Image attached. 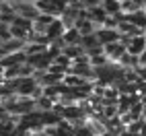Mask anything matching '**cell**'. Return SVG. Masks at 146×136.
<instances>
[{
    "label": "cell",
    "mask_w": 146,
    "mask_h": 136,
    "mask_svg": "<svg viewBox=\"0 0 146 136\" xmlns=\"http://www.w3.org/2000/svg\"><path fill=\"white\" fill-rule=\"evenodd\" d=\"M140 136H146V122H144V126H142V132H140Z\"/></svg>",
    "instance_id": "31"
},
{
    "label": "cell",
    "mask_w": 146,
    "mask_h": 136,
    "mask_svg": "<svg viewBox=\"0 0 146 136\" xmlns=\"http://www.w3.org/2000/svg\"><path fill=\"white\" fill-rule=\"evenodd\" d=\"M136 11H140L138 6H136L132 0H123L121 2V13H125V15H130V13H136Z\"/></svg>",
    "instance_id": "25"
},
{
    "label": "cell",
    "mask_w": 146,
    "mask_h": 136,
    "mask_svg": "<svg viewBox=\"0 0 146 136\" xmlns=\"http://www.w3.org/2000/svg\"><path fill=\"white\" fill-rule=\"evenodd\" d=\"M35 6L39 8L41 15H52V17H62V11L56 6L54 0H35Z\"/></svg>",
    "instance_id": "4"
},
{
    "label": "cell",
    "mask_w": 146,
    "mask_h": 136,
    "mask_svg": "<svg viewBox=\"0 0 146 136\" xmlns=\"http://www.w3.org/2000/svg\"><path fill=\"white\" fill-rule=\"evenodd\" d=\"M64 54H66V56H68V58H70V60L74 62L76 58L84 56V54H86V50H84L82 45H66V47H64Z\"/></svg>",
    "instance_id": "15"
},
{
    "label": "cell",
    "mask_w": 146,
    "mask_h": 136,
    "mask_svg": "<svg viewBox=\"0 0 146 136\" xmlns=\"http://www.w3.org/2000/svg\"><path fill=\"white\" fill-rule=\"evenodd\" d=\"M128 21L132 25H136V27H140V29H146V11L140 8V11H136V13H130Z\"/></svg>",
    "instance_id": "11"
},
{
    "label": "cell",
    "mask_w": 146,
    "mask_h": 136,
    "mask_svg": "<svg viewBox=\"0 0 146 136\" xmlns=\"http://www.w3.org/2000/svg\"><path fill=\"white\" fill-rule=\"evenodd\" d=\"M146 52V37L144 35H138V37H134L132 43L128 45V54H134V56H140Z\"/></svg>",
    "instance_id": "7"
},
{
    "label": "cell",
    "mask_w": 146,
    "mask_h": 136,
    "mask_svg": "<svg viewBox=\"0 0 146 136\" xmlns=\"http://www.w3.org/2000/svg\"><path fill=\"white\" fill-rule=\"evenodd\" d=\"M117 19H115V17H107L105 19V23H103V27H107V29H117Z\"/></svg>",
    "instance_id": "26"
},
{
    "label": "cell",
    "mask_w": 146,
    "mask_h": 136,
    "mask_svg": "<svg viewBox=\"0 0 146 136\" xmlns=\"http://www.w3.org/2000/svg\"><path fill=\"white\" fill-rule=\"evenodd\" d=\"M144 11H146V8H144Z\"/></svg>",
    "instance_id": "35"
},
{
    "label": "cell",
    "mask_w": 146,
    "mask_h": 136,
    "mask_svg": "<svg viewBox=\"0 0 146 136\" xmlns=\"http://www.w3.org/2000/svg\"><path fill=\"white\" fill-rule=\"evenodd\" d=\"M13 6H15V13H17V17H23V19H29V21H35L37 17H39L41 13H39V8L35 6V2H13Z\"/></svg>",
    "instance_id": "1"
},
{
    "label": "cell",
    "mask_w": 146,
    "mask_h": 136,
    "mask_svg": "<svg viewBox=\"0 0 146 136\" xmlns=\"http://www.w3.org/2000/svg\"><path fill=\"white\" fill-rule=\"evenodd\" d=\"M140 66H146V52L140 54Z\"/></svg>",
    "instance_id": "30"
},
{
    "label": "cell",
    "mask_w": 146,
    "mask_h": 136,
    "mask_svg": "<svg viewBox=\"0 0 146 136\" xmlns=\"http://www.w3.org/2000/svg\"><path fill=\"white\" fill-rule=\"evenodd\" d=\"M11 33H13V37H17V39H25V41H27V37L31 35V29H25V27L13 25V27H11Z\"/></svg>",
    "instance_id": "20"
},
{
    "label": "cell",
    "mask_w": 146,
    "mask_h": 136,
    "mask_svg": "<svg viewBox=\"0 0 146 136\" xmlns=\"http://www.w3.org/2000/svg\"><path fill=\"white\" fill-rule=\"evenodd\" d=\"M101 2L103 0H82V6L91 11V8H95V6H101Z\"/></svg>",
    "instance_id": "27"
},
{
    "label": "cell",
    "mask_w": 146,
    "mask_h": 136,
    "mask_svg": "<svg viewBox=\"0 0 146 136\" xmlns=\"http://www.w3.org/2000/svg\"><path fill=\"white\" fill-rule=\"evenodd\" d=\"M82 35H91V33H97V27L93 21H89V19H76V25H74Z\"/></svg>",
    "instance_id": "9"
},
{
    "label": "cell",
    "mask_w": 146,
    "mask_h": 136,
    "mask_svg": "<svg viewBox=\"0 0 146 136\" xmlns=\"http://www.w3.org/2000/svg\"><path fill=\"white\" fill-rule=\"evenodd\" d=\"M132 2L138 6V8H146V0H132Z\"/></svg>",
    "instance_id": "29"
},
{
    "label": "cell",
    "mask_w": 146,
    "mask_h": 136,
    "mask_svg": "<svg viewBox=\"0 0 146 136\" xmlns=\"http://www.w3.org/2000/svg\"><path fill=\"white\" fill-rule=\"evenodd\" d=\"M107 17H109V15L105 13L103 6H95V8H91V21H93L97 27H103V23H105Z\"/></svg>",
    "instance_id": "12"
},
{
    "label": "cell",
    "mask_w": 146,
    "mask_h": 136,
    "mask_svg": "<svg viewBox=\"0 0 146 136\" xmlns=\"http://www.w3.org/2000/svg\"><path fill=\"white\" fill-rule=\"evenodd\" d=\"M97 37H99V43L105 47V45H109V43H115V41H119V37L121 33L117 31V29H107V27H99L97 29Z\"/></svg>",
    "instance_id": "2"
},
{
    "label": "cell",
    "mask_w": 146,
    "mask_h": 136,
    "mask_svg": "<svg viewBox=\"0 0 146 136\" xmlns=\"http://www.w3.org/2000/svg\"><path fill=\"white\" fill-rule=\"evenodd\" d=\"M144 37H146V29H144Z\"/></svg>",
    "instance_id": "33"
},
{
    "label": "cell",
    "mask_w": 146,
    "mask_h": 136,
    "mask_svg": "<svg viewBox=\"0 0 146 136\" xmlns=\"http://www.w3.org/2000/svg\"><path fill=\"white\" fill-rule=\"evenodd\" d=\"M119 2H123V0H119Z\"/></svg>",
    "instance_id": "34"
},
{
    "label": "cell",
    "mask_w": 146,
    "mask_h": 136,
    "mask_svg": "<svg viewBox=\"0 0 146 136\" xmlns=\"http://www.w3.org/2000/svg\"><path fill=\"white\" fill-rule=\"evenodd\" d=\"M47 47H50V45H41V43H27L23 52H25L27 56H41V54H45V52H47Z\"/></svg>",
    "instance_id": "17"
},
{
    "label": "cell",
    "mask_w": 146,
    "mask_h": 136,
    "mask_svg": "<svg viewBox=\"0 0 146 136\" xmlns=\"http://www.w3.org/2000/svg\"><path fill=\"white\" fill-rule=\"evenodd\" d=\"M82 83H84L82 76H76V74H66L64 76V85L66 87H72V89H74V87H80Z\"/></svg>",
    "instance_id": "21"
},
{
    "label": "cell",
    "mask_w": 146,
    "mask_h": 136,
    "mask_svg": "<svg viewBox=\"0 0 146 136\" xmlns=\"http://www.w3.org/2000/svg\"><path fill=\"white\" fill-rule=\"evenodd\" d=\"M136 72L140 74V79H142V81H146V66H138V68H136Z\"/></svg>",
    "instance_id": "28"
},
{
    "label": "cell",
    "mask_w": 146,
    "mask_h": 136,
    "mask_svg": "<svg viewBox=\"0 0 146 136\" xmlns=\"http://www.w3.org/2000/svg\"><path fill=\"white\" fill-rule=\"evenodd\" d=\"M64 33H66V27L62 23V19L60 17L54 19V23L50 25V29H47V37L54 41V39H58V37H64Z\"/></svg>",
    "instance_id": "6"
},
{
    "label": "cell",
    "mask_w": 146,
    "mask_h": 136,
    "mask_svg": "<svg viewBox=\"0 0 146 136\" xmlns=\"http://www.w3.org/2000/svg\"><path fill=\"white\" fill-rule=\"evenodd\" d=\"M144 122H146V118L134 120V122H132V124H130L125 130H128V132H132V134H140V132H142V126H144Z\"/></svg>",
    "instance_id": "22"
},
{
    "label": "cell",
    "mask_w": 146,
    "mask_h": 136,
    "mask_svg": "<svg viewBox=\"0 0 146 136\" xmlns=\"http://www.w3.org/2000/svg\"><path fill=\"white\" fill-rule=\"evenodd\" d=\"M64 41H66V45H80L82 33H80L76 27H72V29H68V31L64 33Z\"/></svg>",
    "instance_id": "10"
},
{
    "label": "cell",
    "mask_w": 146,
    "mask_h": 136,
    "mask_svg": "<svg viewBox=\"0 0 146 136\" xmlns=\"http://www.w3.org/2000/svg\"><path fill=\"white\" fill-rule=\"evenodd\" d=\"M125 52H128V47H125L123 43H119V41L105 45V56L109 58V62H119V60H121V56H123Z\"/></svg>",
    "instance_id": "3"
},
{
    "label": "cell",
    "mask_w": 146,
    "mask_h": 136,
    "mask_svg": "<svg viewBox=\"0 0 146 136\" xmlns=\"http://www.w3.org/2000/svg\"><path fill=\"white\" fill-rule=\"evenodd\" d=\"M101 6L105 8V13L109 17H115L117 13H121V2H119V0H103Z\"/></svg>",
    "instance_id": "13"
},
{
    "label": "cell",
    "mask_w": 146,
    "mask_h": 136,
    "mask_svg": "<svg viewBox=\"0 0 146 136\" xmlns=\"http://www.w3.org/2000/svg\"><path fill=\"white\" fill-rule=\"evenodd\" d=\"M107 62H109V58H107L105 54H99V56H93V58H91V66H93V68H99V66H105Z\"/></svg>",
    "instance_id": "23"
},
{
    "label": "cell",
    "mask_w": 146,
    "mask_h": 136,
    "mask_svg": "<svg viewBox=\"0 0 146 136\" xmlns=\"http://www.w3.org/2000/svg\"><path fill=\"white\" fill-rule=\"evenodd\" d=\"M37 101V111H52L54 109V105H56V101L54 99H50V97H39V99H35Z\"/></svg>",
    "instance_id": "18"
},
{
    "label": "cell",
    "mask_w": 146,
    "mask_h": 136,
    "mask_svg": "<svg viewBox=\"0 0 146 136\" xmlns=\"http://www.w3.org/2000/svg\"><path fill=\"white\" fill-rule=\"evenodd\" d=\"M80 45L84 47V50H91V47H97V45H101V43H99V37H97V33H91V35H82Z\"/></svg>",
    "instance_id": "19"
},
{
    "label": "cell",
    "mask_w": 146,
    "mask_h": 136,
    "mask_svg": "<svg viewBox=\"0 0 146 136\" xmlns=\"http://www.w3.org/2000/svg\"><path fill=\"white\" fill-rule=\"evenodd\" d=\"M119 64H121L123 68H138V66H140V56H134V54H128V52H125V54L121 56Z\"/></svg>",
    "instance_id": "14"
},
{
    "label": "cell",
    "mask_w": 146,
    "mask_h": 136,
    "mask_svg": "<svg viewBox=\"0 0 146 136\" xmlns=\"http://www.w3.org/2000/svg\"><path fill=\"white\" fill-rule=\"evenodd\" d=\"M27 43H41V45H52V39L47 37L45 33H37V31H31V35L27 37Z\"/></svg>",
    "instance_id": "16"
},
{
    "label": "cell",
    "mask_w": 146,
    "mask_h": 136,
    "mask_svg": "<svg viewBox=\"0 0 146 136\" xmlns=\"http://www.w3.org/2000/svg\"><path fill=\"white\" fill-rule=\"evenodd\" d=\"M64 118H60L56 111H41V124L45 128H54V126H60Z\"/></svg>",
    "instance_id": "8"
},
{
    "label": "cell",
    "mask_w": 146,
    "mask_h": 136,
    "mask_svg": "<svg viewBox=\"0 0 146 136\" xmlns=\"http://www.w3.org/2000/svg\"><path fill=\"white\" fill-rule=\"evenodd\" d=\"M115 115H119L117 105H105V107H103V118L111 120V118H115Z\"/></svg>",
    "instance_id": "24"
},
{
    "label": "cell",
    "mask_w": 146,
    "mask_h": 136,
    "mask_svg": "<svg viewBox=\"0 0 146 136\" xmlns=\"http://www.w3.org/2000/svg\"><path fill=\"white\" fill-rule=\"evenodd\" d=\"M54 19H58V17H52V15H39L33 21V31H37V33H45L47 35V29H50V25L54 23Z\"/></svg>",
    "instance_id": "5"
},
{
    "label": "cell",
    "mask_w": 146,
    "mask_h": 136,
    "mask_svg": "<svg viewBox=\"0 0 146 136\" xmlns=\"http://www.w3.org/2000/svg\"><path fill=\"white\" fill-rule=\"evenodd\" d=\"M19 2H35V0H19Z\"/></svg>",
    "instance_id": "32"
}]
</instances>
